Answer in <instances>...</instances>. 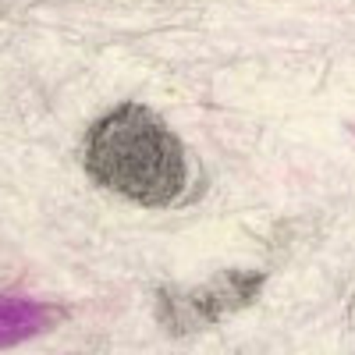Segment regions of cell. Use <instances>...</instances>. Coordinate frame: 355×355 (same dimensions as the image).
<instances>
[{
    "mask_svg": "<svg viewBox=\"0 0 355 355\" xmlns=\"http://www.w3.org/2000/svg\"><path fill=\"white\" fill-rule=\"evenodd\" d=\"M85 174L103 189L139 206H171L189 185V157L164 117L142 103L107 110L85 132Z\"/></svg>",
    "mask_w": 355,
    "mask_h": 355,
    "instance_id": "1",
    "label": "cell"
},
{
    "mask_svg": "<svg viewBox=\"0 0 355 355\" xmlns=\"http://www.w3.org/2000/svg\"><path fill=\"white\" fill-rule=\"evenodd\" d=\"M259 284H263V274H220L206 288L182 295L174 306H164V316L174 313V323H171L174 331H196L202 323H214L224 313H234L245 302H252Z\"/></svg>",
    "mask_w": 355,
    "mask_h": 355,
    "instance_id": "2",
    "label": "cell"
}]
</instances>
